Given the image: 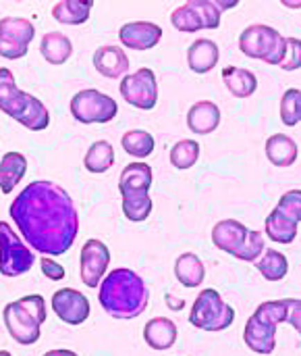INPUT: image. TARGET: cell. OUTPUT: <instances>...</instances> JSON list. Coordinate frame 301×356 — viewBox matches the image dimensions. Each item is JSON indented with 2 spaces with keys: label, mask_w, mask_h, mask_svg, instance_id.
I'll list each match as a JSON object with an SVG mask.
<instances>
[{
  "label": "cell",
  "mask_w": 301,
  "mask_h": 356,
  "mask_svg": "<svg viewBox=\"0 0 301 356\" xmlns=\"http://www.w3.org/2000/svg\"><path fill=\"white\" fill-rule=\"evenodd\" d=\"M23 240L44 257L64 254L77 240L79 215L71 194L54 181L25 186L8 209Z\"/></svg>",
  "instance_id": "1"
},
{
  "label": "cell",
  "mask_w": 301,
  "mask_h": 356,
  "mask_svg": "<svg viewBox=\"0 0 301 356\" xmlns=\"http://www.w3.org/2000/svg\"><path fill=\"white\" fill-rule=\"evenodd\" d=\"M150 290L139 273L127 267H117L102 280L98 302L112 319H135L148 309Z\"/></svg>",
  "instance_id": "2"
},
{
  "label": "cell",
  "mask_w": 301,
  "mask_h": 356,
  "mask_svg": "<svg viewBox=\"0 0 301 356\" xmlns=\"http://www.w3.org/2000/svg\"><path fill=\"white\" fill-rule=\"evenodd\" d=\"M0 111L31 131H44L50 125L48 106L40 98L19 90L12 71L6 67H0Z\"/></svg>",
  "instance_id": "3"
},
{
  "label": "cell",
  "mask_w": 301,
  "mask_h": 356,
  "mask_svg": "<svg viewBox=\"0 0 301 356\" xmlns=\"http://www.w3.org/2000/svg\"><path fill=\"white\" fill-rule=\"evenodd\" d=\"M46 300L40 294L23 296L8 302L2 311V321L10 338L21 346H31L40 340V327L46 321Z\"/></svg>",
  "instance_id": "4"
},
{
  "label": "cell",
  "mask_w": 301,
  "mask_h": 356,
  "mask_svg": "<svg viewBox=\"0 0 301 356\" xmlns=\"http://www.w3.org/2000/svg\"><path fill=\"white\" fill-rule=\"evenodd\" d=\"M281 323H287V298L262 302L246 323V346L258 355H273L277 348V327Z\"/></svg>",
  "instance_id": "5"
},
{
  "label": "cell",
  "mask_w": 301,
  "mask_h": 356,
  "mask_svg": "<svg viewBox=\"0 0 301 356\" xmlns=\"http://www.w3.org/2000/svg\"><path fill=\"white\" fill-rule=\"evenodd\" d=\"M239 50L248 58L281 67L287 56V38L270 25L254 23L239 33Z\"/></svg>",
  "instance_id": "6"
},
{
  "label": "cell",
  "mask_w": 301,
  "mask_h": 356,
  "mask_svg": "<svg viewBox=\"0 0 301 356\" xmlns=\"http://www.w3.org/2000/svg\"><path fill=\"white\" fill-rule=\"evenodd\" d=\"M187 319L196 330H202L208 334H218L233 325L235 309L229 302H225L223 296L214 288H206L194 300Z\"/></svg>",
  "instance_id": "7"
},
{
  "label": "cell",
  "mask_w": 301,
  "mask_h": 356,
  "mask_svg": "<svg viewBox=\"0 0 301 356\" xmlns=\"http://www.w3.org/2000/svg\"><path fill=\"white\" fill-rule=\"evenodd\" d=\"M71 115L75 121L83 123V125H94V123H110L117 113H119V104L112 96L102 94L100 90L87 88L77 92L71 98Z\"/></svg>",
  "instance_id": "8"
},
{
  "label": "cell",
  "mask_w": 301,
  "mask_h": 356,
  "mask_svg": "<svg viewBox=\"0 0 301 356\" xmlns=\"http://www.w3.org/2000/svg\"><path fill=\"white\" fill-rule=\"evenodd\" d=\"M35 263V254L19 240L15 229L0 221V273L4 277L25 275Z\"/></svg>",
  "instance_id": "9"
},
{
  "label": "cell",
  "mask_w": 301,
  "mask_h": 356,
  "mask_svg": "<svg viewBox=\"0 0 301 356\" xmlns=\"http://www.w3.org/2000/svg\"><path fill=\"white\" fill-rule=\"evenodd\" d=\"M119 92L123 100L139 111H152L158 104V79L150 67H141L121 79Z\"/></svg>",
  "instance_id": "10"
},
{
  "label": "cell",
  "mask_w": 301,
  "mask_h": 356,
  "mask_svg": "<svg viewBox=\"0 0 301 356\" xmlns=\"http://www.w3.org/2000/svg\"><path fill=\"white\" fill-rule=\"evenodd\" d=\"M35 38V25L23 17L0 19V56L8 60L23 58L31 40Z\"/></svg>",
  "instance_id": "11"
},
{
  "label": "cell",
  "mask_w": 301,
  "mask_h": 356,
  "mask_svg": "<svg viewBox=\"0 0 301 356\" xmlns=\"http://www.w3.org/2000/svg\"><path fill=\"white\" fill-rule=\"evenodd\" d=\"M110 265V250L104 242L92 238L83 244L79 257V273L81 282L87 288H100L102 280L106 277V269Z\"/></svg>",
  "instance_id": "12"
},
{
  "label": "cell",
  "mask_w": 301,
  "mask_h": 356,
  "mask_svg": "<svg viewBox=\"0 0 301 356\" xmlns=\"http://www.w3.org/2000/svg\"><path fill=\"white\" fill-rule=\"evenodd\" d=\"M52 311L67 325H81L89 317V300L73 288H60L52 294Z\"/></svg>",
  "instance_id": "13"
},
{
  "label": "cell",
  "mask_w": 301,
  "mask_h": 356,
  "mask_svg": "<svg viewBox=\"0 0 301 356\" xmlns=\"http://www.w3.org/2000/svg\"><path fill=\"white\" fill-rule=\"evenodd\" d=\"M119 40L129 50H152L162 40V27L152 21H131L119 29Z\"/></svg>",
  "instance_id": "14"
},
{
  "label": "cell",
  "mask_w": 301,
  "mask_h": 356,
  "mask_svg": "<svg viewBox=\"0 0 301 356\" xmlns=\"http://www.w3.org/2000/svg\"><path fill=\"white\" fill-rule=\"evenodd\" d=\"M248 236H250V229L241 221H235V219H223L212 227V244L218 250H223L235 259L241 252Z\"/></svg>",
  "instance_id": "15"
},
{
  "label": "cell",
  "mask_w": 301,
  "mask_h": 356,
  "mask_svg": "<svg viewBox=\"0 0 301 356\" xmlns=\"http://www.w3.org/2000/svg\"><path fill=\"white\" fill-rule=\"evenodd\" d=\"M94 67L102 77H108V79H119L121 77L123 79L125 75H129L131 63H129V56H127V52L123 48L106 44V46L96 48Z\"/></svg>",
  "instance_id": "16"
},
{
  "label": "cell",
  "mask_w": 301,
  "mask_h": 356,
  "mask_svg": "<svg viewBox=\"0 0 301 356\" xmlns=\"http://www.w3.org/2000/svg\"><path fill=\"white\" fill-rule=\"evenodd\" d=\"M218 58H221V48L210 38H200L187 48V67L198 75L210 73L218 65Z\"/></svg>",
  "instance_id": "17"
},
{
  "label": "cell",
  "mask_w": 301,
  "mask_h": 356,
  "mask_svg": "<svg viewBox=\"0 0 301 356\" xmlns=\"http://www.w3.org/2000/svg\"><path fill=\"white\" fill-rule=\"evenodd\" d=\"M221 108L212 100H200L187 111V127L198 136H208L221 125Z\"/></svg>",
  "instance_id": "18"
},
{
  "label": "cell",
  "mask_w": 301,
  "mask_h": 356,
  "mask_svg": "<svg viewBox=\"0 0 301 356\" xmlns=\"http://www.w3.org/2000/svg\"><path fill=\"white\" fill-rule=\"evenodd\" d=\"M154 175H152V167L148 163L135 161L129 163L119 177V194H150Z\"/></svg>",
  "instance_id": "19"
},
{
  "label": "cell",
  "mask_w": 301,
  "mask_h": 356,
  "mask_svg": "<svg viewBox=\"0 0 301 356\" xmlns=\"http://www.w3.org/2000/svg\"><path fill=\"white\" fill-rule=\"evenodd\" d=\"M179 330L169 317H154L144 325V340L152 350H169L175 346Z\"/></svg>",
  "instance_id": "20"
},
{
  "label": "cell",
  "mask_w": 301,
  "mask_h": 356,
  "mask_svg": "<svg viewBox=\"0 0 301 356\" xmlns=\"http://www.w3.org/2000/svg\"><path fill=\"white\" fill-rule=\"evenodd\" d=\"M264 150H266V159L275 167H281V169L291 167L298 161V154H300L298 142L287 134H273L266 140Z\"/></svg>",
  "instance_id": "21"
},
{
  "label": "cell",
  "mask_w": 301,
  "mask_h": 356,
  "mask_svg": "<svg viewBox=\"0 0 301 356\" xmlns=\"http://www.w3.org/2000/svg\"><path fill=\"white\" fill-rule=\"evenodd\" d=\"M40 52L44 56L46 63L58 67V65H64L71 54H73V42L69 40V35L60 33V31H48L42 35V42H40Z\"/></svg>",
  "instance_id": "22"
},
{
  "label": "cell",
  "mask_w": 301,
  "mask_h": 356,
  "mask_svg": "<svg viewBox=\"0 0 301 356\" xmlns=\"http://www.w3.org/2000/svg\"><path fill=\"white\" fill-rule=\"evenodd\" d=\"M175 277L183 288H198L204 284L206 267L196 252H183L175 261Z\"/></svg>",
  "instance_id": "23"
},
{
  "label": "cell",
  "mask_w": 301,
  "mask_h": 356,
  "mask_svg": "<svg viewBox=\"0 0 301 356\" xmlns=\"http://www.w3.org/2000/svg\"><path fill=\"white\" fill-rule=\"evenodd\" d=\"M27 173V159L21 152H6L0 161V192L10 194Z\"/></svg>",
  "instance_id": "24"
},
{
  "label": "cell",
  "mask_w": 301,
  "mask_h": 356,
  "mask_svg": "<svg viewBox=\"0 0 301 356\" xmlns=\"http://www.w3.org/2000/svg\"><path fill=\"white\" fill-rule=\"evenodd\" d=\"M223 81H225L227 90L239 100L250 98L258 90L256 73L250 69H243V67H225L223 69Z\"/></svg>",
  "instance_id": "25"
},
{
  "label": "cell",
  "mask_w": 301,
  "mask_h": 356,
  "mask_svg": "<svg viewBox=\"0 0 301 356\" xmlns=\"http://www.w3.org/2000/svg\"><path fill=\"white\" fill-rule=\"evenodd\" d=\"M264 234L268 236V240L277 242V244H293L300 232V223H295L293 219H289L287 215H283L279 209H273L270 215L266 217V225H264Z\"/></svg>",
  "instance_id": "26"
},
{
  "label": "cell",
  "mask_w": 301,
  "mask_h": 356,
  "mask_svg": "<svg viewBox=\"0 0 301 356\" xmlns=\"http://www.w3.org/2000/svg\"><path fill=\"white\" fill-rule=\"evenodd\" d=\"M92 0H60L52 6V17L62 25H83L89 19Z\"/></svg>",
  "instance_id": "27"
},
{
  "label": "cell",
  "mask_w": 301,
  "mask_h": 356,
  "mask_svg": "<svg viewBox=\"0 0 301 356\" xmlns=\"http://www.w3.org/2000/svg\"><path fill=\"white\" fill-rule=\"evenodd\" d=\"M112 165H114V148L108 140H96L83 156L85 171L96 175L106 173Z\"/></svg>",
  "instance_id": "28"
},
{
  "label": "cell",
  "mask_w": 301,
  "mask_h": 356,
  "mask_svg": "<svg viewBox=\"0 0 301 356\" xmlns=\"http://www.w3.org/2000/svg\"><path fill=\"white\" fill-rule=\"evenodd\" d=\"M256 269L260 271V275H262L266 282H273V284H275V282H281V280L287 277V273H289V261H287V257H285L283 252L268 248V250H264V254L258 259Z\"/></svg>",
  "instance_id": "29"
},
{
  "label": "cell",
  "mask_w": 301,
  "mask_h": 356,
  "mask_svg": "<svg viewBox=\"0 0 301 356\" xmlns=\"http://www.w3.org/2000/svg\"><path fill=\"white\" fill-rule=\"evenodd\" d=\"M121 146L133 159H148L156 148V140L146 129H129V131L123 134Z\"/></svg>",
  "instance_id": "30"
},
{
  "label": "cell",
  "mask_w": 301,
  "mask_h": 356,
  "mask_svg": "<svg viewBox=\"0 0 301 356\" xmlns=\"http://www.w3.org/2000/svg\"><path fill=\"white\" fill-rule=\"evenodd\" d=\"M121 207H123V215L131 223H144L152 215L154 202L150 194H123Z\"/></svg>",
  "instance_id": "31"
},
{
  "label": "cell",
  "mask_w": 301,
  "mask_h": 356,
  "mask_svg": "<svg viewBox=\"0 0 301 356\" xmlns=\"http://www.w3.org/2000/svg\"><path fill=\"white\" fill-rule=\"evenodd\" d=\"M202 148L196 140H179L173 148H171V165L179 171H187L191 169L198 161H200Z\"/></svg>",
  "instance_id": "32"
},
{
  "label": "cell",
  "mask_w": 301,
  "mask_h": 356,
  "mask_svg": "<svg viewBox=\"0 0 301 356\" xmlns=\"http://www.w3.org/2000/svg\"><path fill=\"white\" fill-rule=\"evenodd\" d=\"M171 23H173L175 29H179V31H183V33H196V31H202V29H204V25H202V21H200L196 8H194L189 2H185V4H181V6H177V8L173 10Z\"/></svg>",
  "instance_id": "33"
},
{
  "label": "cell",
  "mask_w": 301,
  "mask_h": 356,
  "mask_svg": "<svg viewBox=\"0 0 301 356\" xmlns=\"http://www.w3.org/2000/svg\"><path fill=\"white\" fill-rule=\"evenodd\" d=\"M300 100L301 90L298 88H289L281 96V121L287 127H295L300 123Z\"/></svg>",
  "instance_id": "34"
},
{
  "label": "cell",
  "mask_w": 301,
  "mask_h": 356,
  "mask_svg": "<svg viewBox=\"0 0 301 356\" xmlns=\"http://www.w3.org/2000/svg\"><path fill=\"white\" fill-rule=\"evenodd\" d=\"M189 4L196 8L204 29H218L221 27V8L214 4V0H189Z\"/></svg>",
  "instance_id": "35"
},
{
  "label": "cell",
  "mask_w": 301,
  "mask_h": 356,
  "mask_svg": "<svg viewBox=\"0 0 301 356\" xmlns=\"http://www.w3.org/2000/svg\"><path fill=\"white\" fill-rule=\"evenodd\" d=\"M264 250H266L264 234L250 229V236H248V240H246L241 252L237 254V261H243V263H258V259L264 254Z\"/></svg>",
  "instance_id": "36"
},
{
  "label": "cell",
  "mask_w": 301,
  "mask_h": 356,
  "mask_svg": "<svg viewBox=\"0 0 301 356\" xmlns=\"http://www.w3.org/2000/svg\"><path fill=\"white\" fill-rule=\"evenodd\" d=\"M277 209L287 215L289 219H293L295 223H301V190H289L279 198Z\"/></svg>",
  "instance_id": "37"
},
{
  "label": "cell",
  "mask_w": 301,
  "mask_h": 356,
  "mask_svg": "<svg viewBox=\"0 0 301 356\" xmlns=\"http://www.w3.org/2000/svg\"><path fill=\"white\" fill-rule=\"evenodd\" d=\"M283 71H298L301 69V40L287 38V56L281 65Z\"/></svg>",
  "instance_id": "38"
},
{
  "label": "cell",
  "mask_w": 301,
  "mask_h": 356,
  "mask_svg": "<svg viewBox=\"0 0 301 356\" xmlns=\"http://www.w3.org/2000/svg\"><path fill=\"white\" fill-rule=\"evenodd\" d=\"M40 269H42L44 277H48L50 282H60V280H64V267L58 265V263H56L54 259H50V257H42V259H40Z\"/></svg>",
  "instance_id": "39"
},
{
  "label": "cell",
  "mask_w": 301,
  "mask_h": 356,
  "mask_svg": "<svg viewBox=\"0 0 301 356\" xmlns=\"http://www.w3.org/2000/svg\"><path fill=\"white\" fill-rule=\"evenodd\" d=\"M287 323L301 336V300L287 298Z\"/></svg>",
  "instance_id": "40"
},
{
  "label": "cell",
  "mask_w": 301,
  "mask_h": 356,
  "mask_svg": "<svg viewBox=\"0 0 301 356\" xmlns=\"http://www.w3.org/2000/svg\"><path fill=\"white\" fill-rule=\"evenodd\" d=\"M164 300H166V307H169L171 311H181V309L185 307V300H181V298H177V296H173L171 292H166V296H164Z\"/></svg>",
  "instance_id": "41"
},
{
  "label": "cell",
  "mask_w": 301,
  "mask_h": 356,
  "mask_svg": "<svg viewBox=\"0 0 301 356\" xmlns=\"http://www.w3.org/2000/svg\"><path fill=\"white\" fill-rule=\"evenodd\" d=\"M214 4L221 8V13L223 10H227V8H233V6H237L239 4V0H214Z\"/></svg>",
  "instance_id": "42"
},
{
  "label": "cell",
  "mask_w": 301,
  "mask_h": 356,
  "mask_svg": "<svg viewBox=\"0 0 301 356\" xmlns=\"http://www.w3.org/2000/svg\"><path fill=\"white\" fill-rule=\"evenodd\" d=\"M42 356H79V355H77V353H73V350L58 348V350H48V353H44Z\"/></svg>",
  "instance_id": "43"
},
{
  "label": "cell",
  "mask_w": 301,
  "mask_h": 356,
  "mask_svg": "<svg viewBox=\"0 0 301 356\" xmlns=\"http://www.w3.org/2000/svg\"><path fill=\"white\" fill-rule=\"evenodd\" d=\"M281 4H283V6H287V8H301V0H300V2H291V0H281Z\"/></svg>",
  "instance_id": "44"
},
{
  "label": "cell",
  "mask_w": 301,
  "mask_h": 356,
  "mask_svg": "<svg viewBox=\"0 0 301 356\" xmlns=\"http://www.w3.org/2000/svg\"><path fill=\"white\" fill-rule=\"evenodd\" d=\"M0 356H12L8 350H0Z\"/></svg>",
  "instance_id": "45"
},
{
  "label": "cell",
  "mask_w": 301,
  "mask_h": 356,
  "mask_svg": "<svg viewBox=\"0 0 301 356\" xmlns=\"http://www.w3.org/2000/svg\"><path fill=\"white\" fill-rule=\"evenodd\" d=\"M300 121H301V100H300Z\"/></svg>",
  "instance_id": "46"
}]
</instances>
